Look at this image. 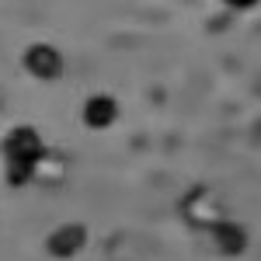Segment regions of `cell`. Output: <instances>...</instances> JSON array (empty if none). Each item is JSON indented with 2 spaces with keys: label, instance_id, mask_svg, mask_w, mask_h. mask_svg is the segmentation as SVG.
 <instances>
[{
  "label": "cell",
  "instance_id": "7a4b0ae2",
  "mask_svg": "<svg viewBox=\"0 0 261 261\" xmlns=\"http://www.w3.org/2000/svg\"><path fill=\"white\" fill-rule=\"evenodd\" d=\"M21 66H24L28 77H35V81H42V84H53V81L63 77L66 60H63V53L56 45H49V42H32V45L21 53Z\"/></svg>",
  "mask_w": 261,
  "mask_h": 261
},
{
  "label": "cell",
  "instance_id": "6da1fadb",
  "mask_svg": "<svg viewBox=\"0 0 261 261\" xmlns=\"http://www.w3.org/2000/svg\"><path fill=\"white\" fill-rule=\"evenodd\" d=\"M0 153H4V178H7V185L11 188H24V185L35 181L49 146H45V140H42V133L35 125H14L0 140Z\"/></svg>",
  "mask_w": 261,
  "mask_h": 261
},
{
  "label": "cell",
  "instance_id": "277c9868",
  "mask_svg": "<svg viewBox=\"0 0 261 261\" xmlns=\"http://www.w3.org/2000/svg\"><path fill=\"white\" fill-rule=\"evenodd\" d=\"M81 122L87 129H94V133L112 129V125L119 122V101H115V94H105V91L87 94L84 105H81Z\"/></svg>",
  "mask_w": 261,
  "mask_h": 261
},
{
  "label": "cell",
  "instance_id": "3957f363",
  "mask_svg": "<svg viewBox=\"0 0 261 261\" xmlns=\"http://www.w3.org/2000/svg\"><path fill=\"white\" fill-rule=\"evenodd\" d=\"M87 247V226L84 223H60L49 237H45V254L56 261H70L77 258Z\"/></svg>",
  "mask_w": 261,
  "mask_h": 261
},
{
  "label": "cell",
  "instance_id": "8992f818",
  "mask_svg": "<svg viewBox=\"0 0 261 261\" xmlns=\"http://www.w3.org/2000/svg\"><path fill=\"white\" fill-rule=\"evenodd\" d=\"M230 11H251V7H258L261 0H223Z\"/></svg>",
  "mask_w": 261,
  "mask_h": 261
},
{
  "label": "cell",
  "instance_id": "5b68a950",
  "mask_svg": "<svg viewBox=\"0 0 261 261\" xmlns=\"http://www.w3.org/2000/svg\"><path fill=\"white\" fill-rule=\"evenodd\" d=\"M209 233H213V247H216L220 254H226V258H237V254L247 251V230H244L241 223L223 220V223H216Z\"/></svg>",
  "mask_w": 261,
  "mask_h": 261
}]
</instances>
